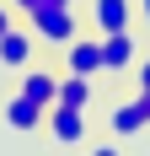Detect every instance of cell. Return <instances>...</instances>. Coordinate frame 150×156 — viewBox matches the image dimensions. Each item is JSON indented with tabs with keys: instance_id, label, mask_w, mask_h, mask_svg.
I'll return each mask as SVG.
<instances>
[{
	"instance_id": "cell-1",
	"label": "cell",
	"mask_w": 150,
	"mask_h": 156,
	"mask_svg": "<svg viewBox=\"0 0 150 156\" xmlns=\"http://www.w3.org/2000/svg\"><path fill=\"white\" fill-rule=\"evenodd\" d=\"M27 27H32L38 43L64 48L75 32H80V16H75V5H32V11H27Z\"/></svg>"
},
{
	"instance_id": "cell-2",
	"label": "cell",
	"mask_w": 150,
	"mask_h": 156,
	"mask_svg": "<svg viewBox=\"0 0 150 156\" xmlns=\"http://www.w3.org/2000/svg\"><path fill=\"white\" fill-rule=\"evenodd\" d=\"M107 124H113V135H118V140H129V135L150 129V92H134V97H123V102H113Z\"/></svg>"
},
{
	"instance_id": "cell-3",
	"label": "cell",
	"mask_w": 150,
	"mask_h": 156,
	"mask_svg": "<svg viewBox=\"0 0 150 156\" xmlns=\"http://www.w3.org/2000/svg\"><path fill=\"white\" fill-rule=\"evenodd\" d=\"M43 129H48L59 145H86V108H64V102H54V108L43 113Z\"/></svg>"
},
{
	"instance_id": "cell-4",
	"label": "cell",
	"mask_w": 150,
	"mask_h": 156,
	"mask_svg": "<svg viewBox=\"0 0 150 156\" xmlns=\"http://www.w3.org/2000/svg\"><path fill=\"white\" fill-rule=\"evenodd\" d=\"M59 54H64V70H75V76H91V81H97L107 70V65H102V38H80V32H75Z\"/></svg>"
},
{
	"instance_id": "cell-5",
	"label": "cell",
	"mask_w": 150,
	"mask_h": 156,
	"mask_svg": "<svg viewBox=\"0 0 150 156\" xmlns=\"http://www.w3.org/2000/svg\"><path fill=\"white\" fill-rule=\"evenodd\" d=\"M32 54H38V38H32L27 22H16V27L0 32V65H5V70H27Z\"/></svg>"
},
{
	"instance_id": "cell-6",
	"label": "cell",
	"mask_w": 150,
	"mask_h": 156,
	"mask_svg": "<svg viewBox=\"0 0 150 156\" xmlns=\"http://www.w3.org/2000/svg\"><path fill=\"white\" fill-rule=\"evenodd\" d=\"M43 102H32L27 92H11L5 97V129H16V135H38L43 129Z\"/></svg>"
},
{
	"instance_id": "cell-7",
	"label": "cell",
	"mask_w": 150,
	"mask_h": 156,
	"mask_svg": "<svg viewBox=\"0 0 150 156\" xmlns=\"http://www.w3.org/2000/svg\"><path fill=\"white\" fill-rule=\"evenodd\" d=\"M91 27H97V38L134 27V0H91Z\"/></svg>"
},
{
	"instance_id": "cell-8",
	"label": "cell",
	"mask_w": 150,
	"mask_h": 156,
	"mask_svg": "<svg viewBox=\"0 0 150 156\" xmlns=\"http://www.w3.org/2000/svg\"><path fill=\"white\" fill-rule=\"evenodd\" d=\"M134 59H139V43H134V32H129V27L102 38V65H107V76H118V70H134Z\"/></svg>"
},
{
	"instance_id": "cell-9",
	"label": "cell",
	"mask_w": 150,
	"mask_h": 156,
	"mask_svg": "<svg viewBox=\"0 0 150 156\" xmlns=\"http://www.w3.org/2000/svg\"><path fill=\"white\" fill-rule=\"evenodd\" d=\"M16 92H27L32 102L54 108V102H59V76H54V70H43V65H27V70H22V86H16Z\"/></svg>"
},
{
	"instance_id": "cell-10",
	"label": "cell",
	"mask_w": 150,
	"mask_h": 156,
	"mask_svg": "<svg viewBox=\"0 0 150 156\" xmlns=\"http://www.w3.org/2000/svg\"><path fill=\"white\" fill-rule=\"evenodd\" d=\"M59 102H64V108H91V76L64 70V76H59Z\"/></svg>"
},
{
	"instance_id": "cell-11",
	"label": "cell",
	"mask_w": 150,
	"mask_h": 156,
	"mask_svg": "<svg viewBox=\"0 0 150 156\" xmlns=\"http://www.w3.org/2000/svg\"><path fill=\"white\" fill-rule=\"evenodd\" d=\"M134 81H139V92H150V59H134Z\"/></svg>"
},
{
	"instance_id": "cell-12",
	"label": "cell",
	"mask_w": 150,
	"mask_h": 156,
	"mask_svg": "<svg viewBox=\"0 0 150 156\" xmlns=\"http://www.w3.org/2000/svg\"><path fill=\"white\" fill-rule=\"evenodd\" d=\"M5 27H16V5H11V0H0V32H5Z\"/></svg>"
},
{
	"instance_id": "cell-13",
	"label": "cell",
	"mask_w": 150,
	"mask_h": 156,
	"mask_svg": "<svg viewBox=\"0 0 150 156\" xmlns=\"http://www.w3.org/2000/svg\"><path fill=\"white\" fill-rule=\"evenodd\" d=\"M11 5H16V16H27L32 5H38V0H11Z\"/></svg>"
},
{
	"instance_id": "cell-14",
	"label": "cell",
	"mask_w": 150,
	"mask_h": 156,
	"mask_svg": "<svg viewBox=\"0 0 150 156\" xmlns=\"http://www.w3.org/2000/svg\"><path fill=\"white\" fill-rule=\"evenodd\" d=\"M38 5H75V0H38Z\"/></svg>"
},
{
	"instance_id": "cell-15",
	"label": "cell",
	"mask_w": 150,
	"mask_h": 156,
	"mask_svg": "<svg viewBox=\"0 0 150 156\" xmlns=\"http://www.w3.org/2000/svg\"><path fill=\"white\" fill-rule=\"evenodd\" d=\"M139 16H145V22H150V0H139Z\"/></svg>"
}]
</instances>
